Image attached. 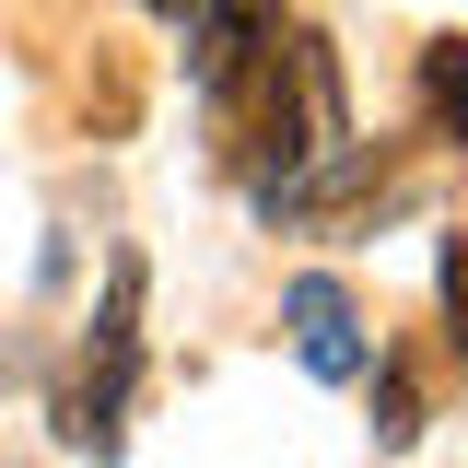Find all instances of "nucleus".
<instances>
[{
	"label": "nucleus",
	"mask_w": 468,
	"mask_h": 468,
	"mask_svg": "<svg viewBox=\"0 0 468 468\" xmlns=\"http://www.w3.org/2000/svg\"><path fill=\"white\" fill-rule=\"evenodd\" d=\"M211 117H223V165L246 176V199L270 211V199H282L316 153H340V141H351V106H340V58H328V36L270 24V36H258V48L211 82Z\"/></svg>",
	"instance_id": "f257e3e1"
},
{
	"label": "nucleus",
	"mask_w": 468,
	"mask_h": 468,
	"mask_svg": "<svg viewBox=\"0 0 468 468\" xmlns=\"http://www.w3.org/2000/svg\"><path fill=\"white\" fill-rule=\"evenodd\" d=\"M129 387H141V258L117 246L106 258V304L70 351V387H58V445L82 457H117L129 445Z\"/></svg>",
	"instance_id": "f03ea898"
},
{
	"label": "nucleus",
	"mask_w": 468,
	"mask_h": 468,
	"mask_svg": "<svg viewBox=\"0 0 468 468\" xmlns=\"http://www.w3.org/2000/svg\"><path fill=\"white\" fill-rule=\"evenodd\" d=\"M282 328H292V351H304V375H316V387H363V363H375V328H363L351 282L304 270V282L282 292Z\"/></svg>",
	"instance_id": "7ed1b4c3"
},
{
	"label": "nucleus",
	"mask_w": 468,
	"mask_h": 468,
	"mask_svg": "<svg viewBox=\"0 0 468 468\" xmlns=\"http://www.w3.org/2000/svg\"><path fill=\"white\" fill-rule=\"evenodd\" d=\"M270 24H282V0H187V82L211 94V82H223Z\"/></svg>",
	"instance_id": "20e7f679"
},
{
	"label": "nucleus",
	"mask_w": 468,
	"mask_h": 468,
	"mask_svg": "<svg viewBox=\"0 0 468 468\" xmlns=\"http://www.w3.org/2000/svg\"><path fill=\"white\" fill-rule=\"evenodd\" d=\"M421 106L445 117V141L468 153V36H445V48L421 58Z\"/></svg>",
	"instance_id": "39448f33"
},
{
	"label": "nucleus",
	"mask_w": 468,
	"mask_h": 468,
	"mask_svg": "<svg viewBox=\"0 0 468 468\" xmlns=\"http://www.w3.org/2000/svg\"><path fill=\"white\" fill-rule=\"evenodd\" d=\"M375 375V445H410L421 433V387H410V363H363Z\"/></svg>",
	"instance_id": "423d86ee"
},
{
	"label": "nucleus",
	"mask_w": 468,
	"mask_h": 468,
	"mask_svg": "<svg viewBox=\"0 0 468 468\" xmlns=\"http://www.w3.org/2000/svg\"><path fill=\"white\" fill-rule=\"evenodd\" d=\"M445 340H457V363H468V223L445 234Z\"/></svg>",
	"instance_id": "0eeeda50"
},
{
	"label": "nucleus",
	"mask_w": 468,
	"mask_h": 468,
	"mask_svg": "<svg viewBox=\"0 0 468 468\" xmlns=\"http://www.w3.org/2000/svg\"><path fill=\"white\" fill-rule=\"evenodd\" d=\"M153 12H165V24H187V0H153Z\"/></svg>",
	"instance_id": "6e6552de"
}]
</instances>
